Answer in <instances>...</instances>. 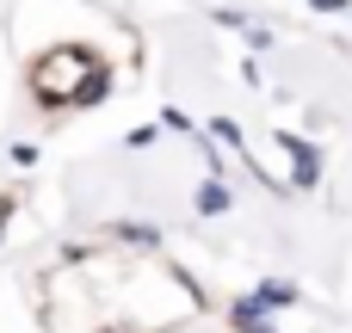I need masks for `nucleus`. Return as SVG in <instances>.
Segmentation results:
<instances>
[{
	"label": "nucleus",
	"mask_w": 352,
	"mask_h": 333,
	"mask_svg": "<svg viewBox=\"0 0 352 333\" xmlns=\"http://www.w3.org/2000/svg\"><path fill=\"white\" fill-rule=\"evenodd\" d=\"M99 74V56L87 43H50L31 68H25V87L43 111H74L80 105V87Z\"/></svg>",
	"instance_id": "f257e3e1"
},
{
	"label": "nucleus",
	"mask_w": 352,
	"mask_h": 333,
	"mask_svg": "<svg viewBox=\"0 0 352 333\" xmlns=\"http://www.w3.org/2000/svg\"><path fill=\"white\" fill-rule=\"evenodd\" d=\"M278 148H285V161H291V185H297V192H316V185H322V148H316L309 136H297V130H278Z\"/></svg>",
	"instance_id": "f03ea898"
},
{
	"label": "nucleus",
	"mask_w": 352,
	"mask_h": 333,
	"mask_svg": "<svg viewBox=\"0 0 352 333\" xmlns=\"http://www.w3.org/2000/svg\"><path fill=\"white\" fill-rule=\"evenodd\" d=\"M111 247H124V253H161V222H142V216L111 222Z\"/></svg>",
	"instance_id": "7ed1b4c3"
},
{
	"label": "nucleus",
	"mask_w": 352,
	"mask_h": 333,
	"mask_svg": "<svg viewBox=\"0 0 352 333\" xmlns=\"http://www.w3.org/2000/svg\"><path fill=\"white\" fill-rule=\"evenodd\" d=\"M192 210H198V216H229V210H235V192H229V179L204 173V179H198V192H192Z\"/></svg>",
	"instance_id": "20e7f679"
},
{
	"label": "nucleus",
	"mask_w": 352,
	"mask_h": 333,
	"mask_svg": "<svg viewBox=\"0 0 352 333\" xmlns=\"http://www.w3.org/2000/svg\"><path fill=\"white\" fill-rule=\"evenodd\" d=\"M248 297H254L260 309H272V315H278V309H297V303H303V290H297L291 278H260Z\"/></svg>",
	"instance_id": "39448f33"
},
{
	"label": "nucleus",
	"mask_w": 352,
	"mask_h": 333,
	"mask_svg": "<svg viewBox=\"0 0 352 333\" xmlns=\"http://www.w3.org/2000/svg\"><path fill=\"white\" fill-rule=\"evenodd\" d=\"M229 333H278V321H272V309H260L254 297H241L229 309Z\"/></svg>",
	"instance_id": "423d86ee"
},
{
	"label": "nucleus",
	"mask_w": 352,
	"mask_h": 333,
	"mask_svg": "<svg viewBox=\"0 0 352 333\" xmlns=\"http://www.w3.org/2000/svg\"><path fill=\"white\" fill-rule=\"evenodd\" d=\"M204 130H210V142H217V148H235V154H248V130H241L235 117H210Z\"/></svg>",
	"instance_id": "0eeeda50"
},
{
	"label": "nucleus",
	"mask_w": 352,
	"mask_h": 333,
	"mask_svg": "<svg viewBox=\"0 0 352 333\" xmlns=\"http://www.w3.org/2000/svg\"><path fill=\"white\" fill-rule=\"evenodd\" d=\"M105 99H111V68L99 62V74L80 87V105H74V111H93V105H105Z\"/></svg>",
	"instance_id": "6e6552de"
},
{
	"label": "nucleus",
	"mask_w": 352,
	"mask_h": 333,
	"mask_svg": "<svg viewBox=\"0 0 352 333\" xmlns=\"http://www.w3.org/2000/svg\"><path fill=\"white\" fill-rule=\"evenodd\" d=\"M161 124H167L173 136H186V142H198V136H204V130H198V124H192V117H186L179 105H161Z\"/></svg>",
	"instance_id": "1a4fd4ad"
},
{
	"label": "nucleus",
	"mask_w": 352,
	"mask_h": 333,
	"mask_svg": "<svg viewBox=\"0 0 352 333\" xmlns=\"http://www.w3.org/2000/svg\"><path fill=\"white\" fill-rule=\"evenodd\" d=\"M155 136H161V130H155V124H136V130H130V136H124V148H155Z\"/></svg>",
	"instance_id": "9d476101"
},
{
	"label": "nucleus",
	"mask_w": 352,
	"mask_h": 333,
	"mask_svg": "<svg viewBox=\"0 0 352 333\" xmlns=\"http://www.w3.org/2000/svg\"><path fill=\"white\" fill-rule=\"evenodd\" d=\"M6 161H12V167H37V148H31V142H12Z\"/></svg>",
	"instance_id": "9b49d317"
},
{
	"label": "nucleus",
	"mask_w": 352,
	"mask_h": 333,
	"mask_svg": "<svg viewBox=\"0 0 352 333\" xmlns=\"http://www.w3.org/2000/svg\"><path fill=\"white\" fill-rule=\"evenodd\" d=\"M303 6H316V12H352V0H303Z\"/></svg>",
	"instance_id": "f8f14e48"
},
{
	"label": "nucleus",
	"mask_w": 352,
	"mask_h": 333,
	"mask_svg": "<svg viewBox=\"0 0 352 333\" xmlns=\"http://www.w3.org/2000/svg\"><path fill=\"white\" fill-rule=\"evenodd\" d=\"M6 216H12V198H6V192H0V229H6Z\"/></svg>",
	"instance_id": "ddd939ff"
}]
</instances>
